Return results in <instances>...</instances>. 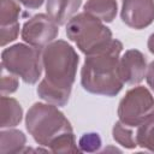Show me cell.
Listing matches in <instances>:
<instances>
[{
    "mask_svg": "<svg viewBox=\"0 0 154 154\" xmlns=\"http://www.w3.org/2000/svg\"><path fill=\"white\" fill-rule=\"evenodd\" d=\"M79 57L64 40H55L42 49L45 78L38 83L37 95L54 106H65L76 79Z\"/></svg>",
    "mask_w": 154,
    "mask_h": 154,
    "instance_id": "cell-1",
    "label": "cell"
},
{
    "mask_svg": "<svg viewBox=\"0 0 154 154\" xmlns=\"http://www.w3.org/2000/svg\"><path fill=\"white\" fill-rule=\"evenodd\" d=\"M18 88V78L12 72L7 71L4 66H1V95L12 94Z\"/></svg>",
    "mask_w": 154,
    "mask_h": 154,
    "instance_id": "cell-19",
    "label": "cell"
},
{
    "mask_svg": "<svg viewBox=\"0 0 154 154\" xmlns=\"http://www.w3.org/2000/svg\"><path fill=\"white\" fill-rule=\"evenodd\" d=\"M120 18L136 30L149 26L154 22V0H122Z\"/></svg>",
    "mask_w": 154,
    "mask_h": 154,
    "instance_id": "cell-8",
    "label": "cell"
},
{
    "mask_svg": "<svg viewBox=\"0 0 154 154\" xmlns=\"http://www.w3.org/2000/svg\"><path fill=\"white\" fill-rule=\"evenodd\" d=\"M147 46H148V49L152 54H154V32L149 36L148 38V42H147Z\"/></svg>",
    "mask_w": 154,
    "mask_h": 154,
    "instance_id": "cell-22",
    "label": "cell"
},
{
    "mask_svg": "<svg viewBox=\"0 0 154 154\" xmlns=\"http://www.w3.org/2000/svg\"><path fill=\"white\" fill-rule=\"evenodd\" d=\"M78 147L81 152H87V153L96 152L101 147V137L97 132H85L81 136L78 141Z\"/></svg>",
    "mask_w": 154,
    "mask_h": 154,
    "instance_id": "cell-18",
    "label": "cell"
},
{
    "mask_svg": "<svg viewBox=\"0 0 154 154\" xmlns=\"http://www.w3.org/2000/svg\"><path fill=\"white\" fill-rule=\"evenodd\" d=\"M59 34V25L46 13H38L29 18L22 28L20 36L24 42L43 49L47 45L55 41Z\"/></svg>",
    "mask_w": 154,
    "mask_h": 154,
    "instance_id": "cell-7",
    "label": "cell"
},
{
    "mask_svg": "<svg viewBox=\"0 0 154 154\" xmlns=\"http://www.w3.org/2000/svg\"><path fill=\"white\" fill-rule=\"evenodd\" d=\"M118 117L122 123L134 129L154 119V96L143 85L126 91L118 105Z\"/></svg>",
    "mask_w": 154,
    "mask_h": 154,
    "instance_id": "cell-6",
    "label": "cell"
},
{
    "mask_svg": "<svg viewBox=\"0 0 154 154\" xmlns=\"http://www.w3.org/2000/svg\"><path fill=\"white\" fill-rule=\"evenodd\" d=\"M112 135H113L114 141L126 149H134L137 147L136 131L134 130V128L125 125L120 120H118L113 125Z\"/></svg>",
    "mask_w": 154,
    "mask_h": 154,
    "instance_id": "cell-15",
    "label": "cell"
},
{
    "mask_svg": "<svg viewBox=\"0 0 154 154\" xmlns=\"http://www.w3.org/2000/svg\"><path fill=\"white\" fill-rule=\"evenodd\" d=\"M66 36L82 53L88 55L106 46L112 40V31L102 20L82 12L67 22Z\"/></svg>",
    "mask_w": 154,
    "mask_h": 154,
    "instance_id": "cell-4",
    "label": "cell"
},
{
    "mask_svg": "<svg viewBox=\"0 0 154 154\" xmlns=\"http://www.w3.org/2000/svg\"><path fill=\"white\" fill-rule=\"evenodd\" d=\"M84 12L105 23H111L117 16L118 4L117 0H87Z\"/></svg>",
    "mask_w": 154,
    "mask_h": 154,
    "instance_id": "cell-12",
    "label": "cell"
},
{
    "mask_svg": "<svg viewBox=\"0 0 154 154\" xmlns=\"http://www.w3.org/2000/svg\"><path fill=\"white\" fill-rule=\"evenodd\" d=\"M123 43L112 38L106 46L85 55L81 70V84L84 90L96 95L116 96L123 89L120 75V52Z\"/></svg>",
    "mask_w": 154,
    "mask_h": 154,
    "instance_id": "cell-2",
    "label": "cell"
},
{
    "mask_svg": "<svg viewBox=\"0 0 154 154\" xmlns=\"http://www.w3.org/2000/svg\"><path fill=\"white\" fill-rule=\"evenodd\" d=\"M1 66L20 77L26 84H35L42 73V51L25 43H16L1 52Z\"/></svg>",
    "mask_w": 154,
    "mask_h": 154,
    "instance_id": "cell-5",
    "label": "cell"
},
{
    "mask_svg": "<svg viewBox=\"0 0 154 154\" xmlns=\"http://www.w3.org/2000/svg\"><path fill=\"white\" fill-rule=\"evenodd\" d=\"M146 79L148 85L152 88V90L154 91V61H152L148 67H147V73H146Z\"/></svg>",
    "mask_w": 154,
    "mask_h": 154,
    "instance_id": "cell-21",
    "label": "cell"
},
{
    "mask_svg": "<svg viewBox=\"0 0 154 154\" xmlns=\"http://www.w3.org/2000/svg\"><path fill=\"white\" fill-rule=\"evenodd\" d=\"M82 0H47V14L58 24H66L78 11Z\"/></svg>",
    "mask_w": 154,
    "mask_h": 154,
    "instance_id": "cell-11",
    "label": "cell"
},
{
    "mask_svg": "<svg viewBox=\"0 0 154 154\" xmlns=\"http://www.w3.org/2000/svg\"><path fill=\"white\" fill-rule=\"evenodd\" d=\"M22 8L18 0H0V45L5 47L19 34Z\"/></svg>",
    "mask_w": 154,
    "mask_h": 154,
    "instance_id": "cell-9",
    "label": "cell"
},
{
    "mask_svg": "<svg viewBox=\"0 0 154 154\" xmlns=\"http://www.w3.org/2000/svg\"><path fill=\"white\" fill-rule=\"evenodd\" d=\"M48 148L53 153H79L81 152L79 147H77L73 131L60 136Z\"/></svg>",
    "mask_w": 154,
    "mask_h": 154,
    "instance_id": "cell-17",
    "label": "cell"
},
{
    "mask_svg": "<svg viewBox=\"0 0 154 154\" xmlns=\"http://www.w3.org/2000/svg\"><path fill=\"white\" fill-rule=\"evenodd\" d=\"M136 141L137 146L154 153V119L136 129Z\"/></svg>",
    "mask_w": 154,
    "mask_h": 154,
    "instance_id": "cell-16",
    "label": "cell"
},
{
    "mask_svg": "<svg viewBox=\"0 0 154 154\" xmlns=\"http://www.w3.org/2000/svg\"><path fill=\"white\" fill-rule=\"evenodd\" d=\"M25 143L26 137L20 130L8 128V130L2 129L0 132V152L2 154L24 152Z\"/></svg>",
    "mask_w": 154,
    "mask_h": 154,
    "instance_id": "cell-14",
    "label": "cell"
},
{
    "mask_svg": "<svg viewBox=\"0 0 154 154\" xmlns=\"http://www.w3.org/2000/svg\"><path fill=\"white\" fill-rule=\"evenodd\" d=\"M25 126L35 142L49 147L60 136L72 132L69 119L52 103L35 102L26 112Z\"/></svg>",
    "mask_w": 154,
    "mask_h": 154,
    "instance_id": "cell-3",
    "label": "cell"
},
{
    "mask_svg": "<svg viewBox=\"0 0 154 154\" xmlns=\"http://www.w3.org/2000/svg\"><path fill=\"white\" fill-rule=\"evenodd\" d=\"M23 108L20 103L6 95H1V129L13 128L22 122Z\"/></svg>",
    "mask_w": 154,
    "mask_h": 154,
    "instance_id": "cell-13",
    "label": "cell"
},
{
    "mask_svg": "<svg viewBox=\"0 0 154 154\" xmlns=\"http://www.w3.org/2000/svg\"><path fill=\"white\" fill-rule=\"evenodd\" d=\"M147 67L146 57L138 49H128L120 58V75L126 84L141 83L146 77Z\"/></svg>",
    "mask_w": 154,
    "mask_h": 154,
    "instance_id": "cell-10",
    "label": "cell"
},
{
    "mask_svg": "<svg viewBox=\"0 0 154 154\" xmlns=\"http://www.w3.org/2000/svg\"><path fill=\"white\" fill-rule=\"evenodd\" d=\"M25 8H29V10H36V8H40L43 4L45 0H18Z\"/></svg>",
    "mask_w": 154,
    "mask_h": 154,
    "instance_id": "cell-20",
    "label": "cell"
}]
</instances>
